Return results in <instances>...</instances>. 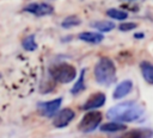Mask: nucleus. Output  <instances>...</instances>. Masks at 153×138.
I'll list each match as a JSON object with an SVG mask.
<instances>
[{
    "mask_svg": "<svg viewBox=\"0 0 153 138\" xmlns=\"http://www.w3.org/2000/svg\"><path fill=\"white\" fill-rule=\"evenodd\" d=\"M74 111L71 109V108H63L61 109L60 112H57L54 117V120H53V125L57 128H61V127H66L73 119H74Z\"/></svg>",
    "mask_w": 153,
    "mask_h": 138,
    "instance_id": "nucleus-6",
    "label": "nucleus"
},
{
    "mask_svg": "<svg viewBox=\"0 0 153 138\" xmlns=\"http://www.w3.org/2000/svg\"><path fill=\"white\" fill-rule=\"evenodd\" d=\"M102 123V113L99 112H88L86 113L79 123V130L84 133L94 131L98 125Z\"/></svg>",
    "mask_w": 153,
    "mask_h": 138,
    "instance_id": "nucleus-4",
    "label": "nucleus"
},
{
    "mask_svg": "<svg viewBox=\"0 0 153 138\" xmlns=\"http://www.w3.org/2000/svg\"><path fill=\"white\" fill-rule=\"evenodd\" d=\"M50 76L60 83H69L76 77V70L72 64L59 63L49 69Z\"/></svg>",
    "mask_w": 153,
    "mask_h": 138,
    "instance_id": "nucleus-3",
    "label": "nucleus"
},
{
    "mask_svg": "<svg viewBox=\"0 0 153 138\" xmlns=\"http://www.w3.org/2000/svg\"><path fill=\"white\" fill-rule=\"evenodd\" d=\"M92 27L99 30L100 32H109L111 30L115 29V23L112 21H108V20H100V21H96L91 24Z\"/></svg>",
    "mask_w": 153,
    "mask_h": 138,
    "instance_id": "nucleus-13",
    "label": "nucleus"
},
{
    "mask_svg": "<svg viewBox=\"0 0 153 138\" xmlns=\"http://www.w3.org/2000/svg\"><path fill=\"white\" fill-rule=\"evenodd\" d=\"M96 81L102 86H110L116 80V67L114 62L108 57H102L94 67Z\"/></svg>",
    "mask_w": 153,
    "mask_h": 138,
    "instance_id": "nucleus-2",
    "label": "nucleus"
},
{
    "mask_svg": "<svg viewBox=\"0 0 153 138\" xmlns=\"http://www.w3.org/2000/svg\"><path fill=\"white\" fill-rule=\"evenodd\" d=\"M105 101H106L105 94H103V93H96V94L90 95L88 100L82 105L81 108L85 109V111H91V109L102 107L105 104Z\"/></svg>",
    "mask_w": 153,
    "mask_h": 138,
    "instance_id": "nucleus-8",
    "label": "nucleus"
},
{
    "mask_svg": "<svg viewBox=\"0 0 153 138\" xmlns=\"http://www.w3.org/2000/svg\"><path fill=\"white\" fill-rule=\"evenodd\" d=\"M84 76H85V69H82L81 71H80V75H79V79H78V81L75 82V84L72 87V89H71V93L73 94V95H76V94H79V93H81L82 90H85V82H84Z\"/></svg>",
    "mask_w": 153,
    "mask_h": 138,
    "instance_id": "nucleus-14",
    "label": "nucleus"
},
{
    "mask_svg": "<svg viewBox=\"0 0 153 138\" xmlns=\"http://www.w3.org/2000/svg\"><path fill=\"white\" fill-rule=\"evenodd\" d=\"M106 14L110 18L116 19V20H124L128 18V13L122 11V10H118V8H110L106 11Z\"/></svg>",
    "mask_w": 153,
    "mask_h": 138,
    "instance_id": "nucleus-15",
    "label": "nucleus"
},
{
    "mask_svg": "<svg viewBox=\"0 0 153 138\" xmlns=\"http://www.w3.org/2000/svg\"><path fill=\"white\" fill-rule=\"evenodd\" d=\"M145 113V107L136 101H124L115 105L106 112V117L112 121L131 123L139 120Z\"/></svg>",
    "mask_w": 153,
    "mask_h": 138,
    "instance_id": "nucleus-1",
    "label": "nucleus"
},
{
    "mask_svg": "<svg viewBox=\"0 0 153 138\" xmlns=\"http://www.w3.org/2000/svg\"><path fill=\"white\" fill-rule=\"evenodd\" d=\"M25 11L29 13H32L37 17H43V15H48L53 13V7L49 4H44V2H33L30 4L25 7Z\"/></svg>",
    "mask_w": 153,
    "mask_h": 138,
    "instance_id": "nucleus-7",
    "label": "nucleus"
},
{
    "mask_svg": "<svg viewBox=\"0 0 153 138\" xmlns=\"http://www.w3.org/2000/svg\"><path fill=\"white\" fill-rule=\"evenodd\" d=\"M126 128H127V126L123 125V124H121V123H118V121L108 123V124H104V125L100 126V131H103V132H110V133H112V132H120V131H123Z\"/></svg>",
    "mask_w": 153,
    "mask_h": 138,
    "instance_id": "nucleus-12",
    "label": "nucleus"
},
{
    "mask_svg": "<svg viewBox=\"0 0 153 138\" xmlns=\"http://www.w3.org/2000/svg\"><path fill=\"white\" fill-rule=\"evenodd\" d=\"M146 131H134L128 133L126 137H145V136H149V134H145Z\"/></svg>",
    "mask_w": 153,
    "mask_h": 138,
    "instance_id": "nucleus-19",
    "label": "nucleus"
},
{
    "mask_svg": "<svg viewBox=\"0 0 153 138\" xmlns=\"http://www.w3.org/2000/svg\"><path fill=\"white\" fill-rule=\"evenodd\" d=\"M80 23H81V20H80L78 17H75V15H69V17H67V18L61 23V25H62V27H65V29H71V27H73V26L80 25Z\"/></svg>",
    "mask_w": 153,
    "mask_h": 138,
    "instance_id": "nucleus-17",
    "label": "nucleus"
},
{
    "mask_svg": "<svg viewBox=\"0 0 153 138\" xmlns=\"http://www.w3.org/2000/svg\"><path fill=\"white\" fill-rule=\"evenodd\" d=\"M131 89H133V82L130 80H124L116 86L114 94H112V98L114 99H122L126 95H128L131 92Z\"/></svg>",
    "mask_w": 153,
    "mask_h": 138,
    "instance_id": "nucleus-9",
    "label": "nucleus"
},
{
    "mask_svg": "<svg viewBox=\"0 0 153 138\" xmlns=\"http://www.w3.org/2000/svg\"><path fill=\"white\" fill-rule=\"evenodd\" d=\"M140 68H141V74L143 76V79L148 83L153 84V64H151L148 62H141Z\"/></svg>",
    "mask_w": 153,
    "mask_h": 138,
    "instance_id": "nucleus-11",
    "label": "nucleus"
},
{
    "mask_svg": "<svg viewBox=\"0 0 153 138\" xmlns=\"http://www.w3.org/2000/svg\"><path fill=\"white\" fill-rule=\"evenodd\" d=\"M23 48L26 50V51H33L37 49V43L35 40V34H30L27 37H25L23 39V43H22Z\"/></svg>",
    "mask_w": 153,
    "mask_h": 138,
    "instance_id": "nucleus-16",
    "label": "nucleus"
},
{
    "mask_svg": "<svg viewBox=\"0 0 153 138\" xmlns=\"http://www.w3.org/2000/svg\"><path fill=\"white\" fill-rule=\"evenodd\" d=\"M136 26H137V25H136L135 23H122V24L118 26V29H120L121 31H130V30H134Z\"/></svg>",
    "mask_w": 153,
    "mask_h": 138,
    "instance_id": "nucleus-18",
    "label": "nucleus"
},
{
    "mask_svg": "<svg viewBox=\"0 0 153 138\" xmlns=\"http://www.w3.org/2000/svg\"><path fill=\"white\" fill-rule=\"evenodd\" d=\"M61 104H62V99L57 98V99H54V100H50V101L39 102L37 105V108H38L39 113L43 117H53L57 113Z\"/></svg>",
    "mask_w": 153,
    "mask_h": 138,
    "instance_id": "nucleus-5",
    "label": "nucleus"
},
{
    "mask_svg": "<svg viewBox=\"0 0 153 138\" xmlns=\"http://www.w3.org/2000/svg\"><path fill=\"white\" fill-rule=\"evenodd\" d=\"M79 39L87 42V43H91V44H98V43L103 42L104 36L102 33H98V32H81L79 34Z\"/></svg>",
    "mask_w": 153,
    "mask_h": 138,
    "instance_id": "nucleus-10",
    "label": "nucleus"
},
{
    "mask_svg": "<svg viewBox=\"0 0 153 138\" xmlns=\"http://www.w3.org/2000/svg\"><path fill=\"white\" fill-rule=\"evenodd\" d=\"M143 37H145L143 33H135L134 34V38H136V39H140V38H143Z\"/></svg>",
    "mask_w": 153,
    "mask_h": 138,
    "instance_id": "nucleus-20",
    "label": "nucleus"
}]
</instances>
